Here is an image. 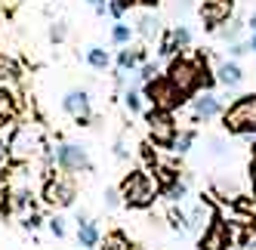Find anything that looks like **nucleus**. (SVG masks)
Returning <instances> with one entry per match:
<instances>
[{
  "label": "nucleus",
  "instance_id": "f257e3e1",
  "mask_svg": "<svg viewBox=\"0 0 256 250\" xmlns=\"http://www.w3.org/2000/svg\"><path fill=\"white\" fill-rule=\"evenodd\" d=\"M120 198H124V204L130 207V210H145V207H152L154 201H158V192H160V186H158V180H152L145 170H130L120 180Z\"/></svg>",
  "mask_w": 256,
  "mask_h": 250
},
{
  "label": "nucleus",
  "instance_id": "f03ea898",
  "mask_svg": "<svg viewBox=\"0 0 256 250\" xmlns=\"http://www.w3.org/2000/svg\"><path fill=\"white\" fill-rule=\"evenodd\" d=\"M222 130L234 136H256V93L238 96L222 112Z\"/></svg>",
  "mask_w": 256,
  "mask_h": 250
},
{
  "label": "nucleus",
  "instance_id": "7ed1b4c3",
  "mask_svg": "<svg viewBox=\"0 0 256 250\" xmlns=\"http://www.w3.org/2000/svg\"><path fill=\"white\" fill-rule=\"evenodd\" d=\"M142 96L148 99L152 108H160V112H176L188 102V96L179 90V86L167 78V74H158L154 80H148L142 86Z\"/></svg>",
  "mask_w": 256,
  "mask_h": 250
},
{
  "label": "nucleus",
  "instance_id": "20e7f679",
  "mask_svg": "<svg viewBox=\"0 0 256 250\" xmlns=\"http://www.w3.org/2000/svg\"><path fill=\"white\" fill-rule=\"evenodd\" d=\"M200 71H204V62H200V52L192 59V56H173L170 59V68H167V78L179 86L188 99L200 90Z\"/></svg>",
  "mask_w": 256,
  "mask_h": 250
},
{
  "label": "nucleus",
  "instance_id": "39448f33",
  "mask_svg": "<svg viewBox=\"0 0 256 250\" xmlns=\"http://www.w3.org/2000/svg\"><path fill=\"white\" fill-rule=\"evenodd\" d=\"M145 124H148V139L160 148H173V142L179 136V124L173 118V112H160V108H148L145 112Z\"/></svg>",
  "mask_w": 256,
  "mask_h": 250
},
{
  "label": "nucleus",
  "instance_id": "423d86ee",
  "mask_svg": "<svg viewBox=\"0 0 256 250\" xmlns=\"http://www.w3.org/2000/svg\"><path fill=\"white\" fill-rule=\"evenodd\" d=\"M40 198L52 210H65V207L74 204L78 186H74V180H68V176H50V180L44 182V194H40Z\"/></svg>",
  "mask_w": 256,
  "mask_h": 250
},
{
  "label": "nucleus",
  "instance_id": "0eeeda50",
  "mask_svg": "<svg viewBox=\"0 0 256 250\" xmlns=\"http://www.w3.org/2000/svg\"><path fill=\"white\" fill-rule=\"evenodd\" d=\"M228 247H234V232L222 216L213 213L207 228L200 232V238H198V250H228Z\"/></svg>",
  "mask_w": 256,
  "mask_h": 250
},
{
  "label": "nucleus",
  "instance_id": "6e6552de",
  "mask_svg": "<svg viewBox=\"0 0 256 250\" xmlns=\"http://www.w3.org/2000/svg\"><path fill=\"white\" fill-rule=\"evenodd\" d=\"M52 160L56 167L65 173H93V160H90L84 146H74V142H62V146L52 152Z\"/></svg>",
  "mask_w": 256,
  "mask_h": 250
},
{
  "label": "nucleus",
  "instance_id": "1a4fd4ad",
  "mask_svg": "<svg viewBox=\"0 0 256 250\" xmlns=\"http://www.w3.org/2000/svg\"><path fill=\"white\" fill-rule=\"evenodd\" d=\"M198 12H200V22H204V31L216 34L234 16V0H204Z\"/></svg>",
  "mask_w": 256,
  "mask_h": 250
},
{
  "label": "nucleus",
  "instance_id": "9d476101",
  "mask_svg": "<svg viewBox=\"0 0 256 250\" xmlns=\"http://www.w3.org/2000/svg\"><path fill=\"white\" fill-rule=\"evenodd\" d=\"M192 102V124H200V120H213L219 118L226 108H222V99H219L213 90H198V96L188 99Z\"/></svg>",
  "mask_w": 256,
  "mask_h": 250
},
{
  "label": "nucleus",
  "instance_id": "9b49d317",
  "mask_svg": "<svg viewBox=\"0 0 256 250\" xmlns=\"http://www.w3.org/2000/svg\"><path fill=\"white\" fill-rule=\"evenodd\" d=\"M62 108L78 120V127H90V120H93V102H90L86 90H68L62 96Z\"/></svg>",
  "mask_w": 256,
  "mask_h": 250
},
{
  "label": "nucleus",
  "instance_id": "f8f14e48",
  "mask_svg": "<svg viewBox=\"0 0 256 250\" xmlns=\"http://www.w3.org/2000/svg\"><path fill=\"white\" fill-rule=\"evenodd\" d=\"M38 148H40V142H38V136H34L31 127H19L12 133V139H10V158L19 160V164H25Z\"/></svg>",
  "mask_w": 256,
  "mask_h": 250
},
{
  "label": "nucleus",
  "instance_id": "ddd939ff",
  "mask_svg": "<svg viewBox=\"0 0 256 250\" xmlns=\"http://www.w3.org/2000/svg\"><path fill=\"white\" fill-rule=\"evenodd\" d=\"M216 80L222 86H228V90H234V86L244 84V68L238 65V59H226L216 65Z\"/></svg>",
  "mask_w": 256,
  "mask_h": 250
},
{
  "label": "nucleus",
  "instance_id": "4468645a",
  "mask_svg": "<svg viewBox=\"0 0 256 250\" xmlns=\"http://www.w3.org/2000/svg\"><path fill=\"white\" fill-rule=\"evenodd\" d=\"M142 62H148V50H145V46H136V50L124 46V50L118 52V71H133V68H139Z\"/></svg>",
  "mask_w": 256,
  "mask_h": 250
},
{
  "label": "nucleus",
  "instance_id": "2eb2a0df",
  "mask_svg": "<svg viewBox=\"0 0 256 250\" xmlns=\"http://www.w3.org/2000/svg\"><path fill=\"white\" fill-rule=\"evenodd\" d=\"M133 28H136V34H139V38H142L145 44H152L154 38H160V19H158L154 12H145V16H139Z\"/></svg>",
  "mask_w": 256,
  "mask_h": 250
},
{
  "label": "nucleus",
  "instance_id": "dca6fc26",
  "mask_svg": "<svg viewBox=\"0 0 256 250\" xmlns=\"http://www.w3.org/2000/svg\"><path fill=\"white\" fill-rule=\"evenodd\" d=\"M99 241H102V235H99L96 220H84V222H78V244H80L84 250H96Z\"/></svg>",
  "mask_w": 256,
  "mask_h": 250
},
{
  "label": "nucleus",
  "instance_id": "f3484780",
  "mask_svg": "<svg viewBox=\"0 0 256 250\" xmlns=\"http://www.w3.org/2000/svg\"><path fill=\"white\" fill-rule=\"evenodd\" d=\"M244 31H247V22L244 19H238V16H232V19L219 28V40H226V44H234V40H241L244 38Z\"/></svg>",
  "mask_w": 256,
  "mask_h": 250
},
{
  "label": "nucleus",
  "instance_id": "a211bd4d",
  "mask_svg": "<svg viewBox=\"0 0 256 250\" xmlns=\"http://www.w3.org/2000/svg\"><path fill=\"white\" fill-rule=\"evenodd\" d=\"M96 250H133V244H130V238H126L120 228H114V232H108V235L99 241Z\"/></svg>",
  "mask_w": 256,
  "mask_h": 250
},
{
  "label": "nucleus",
  "instance_id": "6ab92c4d",
  "mask_svg": "<svg viewBox=\"0 0 256 250\" xmlns=\"http://www.w3.org/2000/svg\"><path fill=\"white\" fill-rule=\"evenodd\" d=\"M86 65L93 68V71H105L108 65H112V56H108V50L105 46H86Z\"/></svg>",
  "mask_w": 256,
  "mask_h": 250
},
{
  "label": "nucleus",
  "instance_id": "aec40b11",
  "mask_svg": "<svg viewBox=\"0 0 256 250\" xmlns=\"http://www.w3.org/2000/svg\"><path fill=\"white\" fill-rule=\"evenodd\" d=\"M154 180H158L160 192H167L173 182H179V170L170 167V164H158V160H154Z\"/></svg>",
  "mask_w": 256,
  "mask_h": 250
},
{
  "label": "nucleus",
  "instance_id": "412c9836",
  "mask_svg": "<svg viewBox=\"0 0 256 250\" xmlns=\"http://www.w3.org/2000/svg\"><path fill=\"white\" fill-rule=\"evenodd\" d=\"M210 216V204L207 201H200V204H194L192 210H188V232H200V228H207L204 226V220Z\"/></svg>",
  "mask_w": 256,
  "mask_h": 250
},
{
  "label": "nucleus",
  "instance_id": "4be33fe9",
  "mask_svg": "<svg viewBox=\"0 0 256 250\" xmlns=\"http://www.w3.org/2000/svg\"><path fill=\"white\" fill-rule=\"evenodd\" d=\"M170 38H173V50H176V56H179V52H186L192 46V28L188 25H176L170 31Z\"/></svg>",
  "mask_w": 256,
  "mask_h": 250
},
{
  "label": "nucleus",
  "instance_id": "5701e85b",
  "mask_svg": "<svg viewBox=\"0 0 256 250\" xmlns=\"http://www.w3.org/2000/svg\"><path fill=\"white\" fill-rule=\"evenodd\" d=\"M133 34H136V28H133V25L114 22V25H112V44H114V46H130Z\"/></svg>",
  "mask_w": 256,
  "mask_h": 250
},
{
  "label": "nucleus",
  "instance_id": "b1692460",
  "mask_svg": "<svg viewBox=\"0 0 256 250\" xmlns=\"http://www.w3.org/2000/svg\"><path fill=\"white\" fill-rule=\"evenodd\" d=\"M167 222H170L173 232H188V213L179 210V204H170V210H167Z\"/></svg>",
  "mask_w": 256,
  "mask_h": 250
},
{
  "label": "nucleus",
  "instance_id": "393cba45",
  "mask_svg": "<svg viewBox=\"0 0 256 250\" xmlns=\"http://www.w3.org/2000/svg\"><path fill=\"white\" fill-rule=\"evenodd\" d=\"M194 139H198L194 130H182V133L176 136V142H173V148H170V152H176V154H188L192 146H194Z\"/></svg>",
  "mask_w": 256,
  "mask_h": 250
},
{
  "label": "nucleus",
  "instance_id": "a878e982",
  "mask_svg": "<svg viewBox=\"0 0 256 250\" xmlns=\"http://www.w3.org/2000/svg\"><path fill=\"white\" fill-rule=\"evenodd\" d=\"M186 194H188V180H179V182H173L167 192H164V198H167L170 204H182Z\"/></svg>",
  "mask_w": 256,
  "mask_h": 250
},
{
  "label": "nucleus",
  "instance_id": "bb28decb",
  "mask_svg": "<svg viewBox=\"0 0 256 250\" xmlns=\"http://www.w3.org/2000/svg\"><path fill=\"white\" fill-rule=\"evenodd\" d=\"M136 4V0H108V16H112L114 22H120L124 16H126V10H130Z\"/></svg>",
  "mask_w": 256,
  "mask_h": 250
},
{
  "label": "nucleus",
  "instance_id": "cd10ccee",
  "mask_svg": "<svg viewBox=\"0 0 256 250\" xmlns=\"http://www.w3.org/2000/svg\"><path fill=\"white\" fill-rule=\"evenodd\" d=\"M16 114V96L10 90H0V120H6Z\"/></svg>",
  "mask_w": 256,
  "mask_h": 250
},
{
  "label": "nucleus",
  "instance_id": "c85d7f7f",
  "mask_svg": "<svg viewBox=\"0 0 256 250\" xmlns=\"http://www.w3.org/2000/svg\"><path fill=\"white\" fill-rule=\"evenodd\" d=\"M142 99H145V96H142L139 90H126V93H124V105H126V108H130L133 114L142 112Z\"/></svg>",
  "mask_w": 256,
  "mask_h": 250
},
{
  "label": "nucleus",
  "instance_id": "c756f323",
  "mask_svg": "<svg viewBox=\"0 0 256 250\" xmlns=\"http://www.w3.org/2000/svg\"><path fill=\"white\" fill-rule=\"evenodd\" d=\"M158 74H160V71H158V62H142V65H139V80H142V84L154 80Z\"/></svg>",
  "mask_w": 256,
  "mask_h": 250
},
{
  "label": "nucleus",
  "instance_id": "7c9ffc66",
  "mask_svg": "<svg viewBox=\"0 0 256 250\" xmlns=\"http://www.w3.org/2000/svg\"><path fill=\"white\" fill-rule=\"evenodd\" d=\"M207 152H210V158H226V152H228V146H226V142L222 139H219V136H210L207 139Z\"/></svg>",
  "mask_w": 256,
  "mask_h": 250
},
{
  "label": "nucleus",
  "instance_id": "2f4dec72",
  "mask_svg": "<svg viewBox=\"0 0 256 250\" xmlns=\"http://www.w3.org/2000/svg\"><path fill=\"white\" fill-rule=\"evenodd\" d=\"M65 38H68V25H65V22H52V25H50V40H52V44H62Z\"/></svg>",
  "mask_w": 256,
  "mask_h": 250
},
{
  "label": "nucleus",
  "instance_id": "473e14b6",
  "mask_svg": "<svg viewBox=\"0 0 256 250\" xmlns=\"http://www.w3.org/2000/svg\"><path fill=\"white\" fill-rule=\"evenodd\" d=\"M40 226H44V216H40V213H28V216L22 220V228H25V232H38Z\"/></svg>",
  "mask_w": 256,
  "mask_h": 250
},
{
  "label": "nucleus",
  "instance_id": "72a5a7b5",
  "mask_svg": "<svg viewBox=\"0 0 256 250\" xmlns=\"http://www.w3.org/2000/svg\"><path fill=\"white\" fill-rule=\"evenodd\" d=\"M105 207H120L124 204V198H120V188H105Z\"/></svg>",
  "mask_w": 256,
  "mask_h": 250
},
{
  "label": "nucleus",
  "instance_id": "f704fd0d",
  "mask_svg": "<svg viewBox=\"0 0 256 250\" xmlns=\"http://www.w3.org/2000/svg\"><path fill=\"white\" fill-rule=\"evenodd\" d=\"M46 226H50V232H52L56 238H65V220H62V216H50Z\"/></svg>",
  "mask_w": 256,
  "mask_h": 250
},
{
  "label": "nucleus",
  "instance_id": "c9c22d12",
  "mask_svg": "<svg viewBox=\"0 0 256 250\" xmlns=\"http://www.w3.org/2000/svg\"><path fill=\"white\" fill-rule=\"evenodd\" d=\"M244 52H250L247 40H234V44H228V56H232V59H241Z\"/></svg>",
  "mask_w": 256,
  "mask_h": 250
},
{
  "label": "nucleus",
  "instance_id": "e433bc0d",
  "mask_svg": "<svg viewBox=\"0 0 256 250\" xmlns=\"http://www.w3.org/2000/svg\"><path fill=\"white\" fill-rule=\"evenodd\" d=\"M10 198H12V194H10V186L0 180V210H6V207H10Z\"/></svg>",
  "mask_w": 256,
  "mask_h": 250
},
{
  "label": "nucleus",
  "instance_id": "4c0bfd02",
  "mask_svg": "<svg viewBox=\"0 0 256 250\" xmlns=\"http://www.w3.org/2000/svg\"><path fill=\"white\" fill-rule=\"evenodd\" d=\"M6 160H10V142H4V139H0V167H4Z\"/></svg>",
  "mask_w": 256,
  "mask_h": 250
},
{
  "label": "nucleus",
  "instance_id": "58836bf2",
  "mask_svg": "<svg viewBox=\"0 0 256 250\" xmlns=\"http://www.w3.org/2000/svg\"><path fill=\"white\" fill-rule=\"evenodd\" d=\"M114 158H118V160H126V158H130V152L124 148V142H114Z\"/></svg>",
  "mask_w": 256,
  "mask_h": 250
},
{
  "label": "nucleus",
  "instance_id": "ea45409f",
  "mask_svg": "<svg viewBox=\"0 0 256 250\" xmlns=\"http://www.w3.org/2000/svg\"><path fill=\"white\" fill-rule=\"evenodd\" d=\"M247 31L256 34V12H250V19H247Z\"/></svg>",
  "mask_w": 256,
  "mask_h": 250
},
{
  "label": "nucleus",
  "instance_id": "a19ab883",
  "mask_svg": "<svg viewBox=\"0 0 256 250\" xmlns=\"http://www.w3.org/2000/svg\"><path fill=\"white\" fill-rule=\"evenodd\" d=\"M247 46H250V52H256V34H253V38L247 40Z\"/></svg>",
  "mask_w": 256,
  "mask_h": 250
},
{
  "label": "nucleus",
  "instance_id": "79ce46f5",
  "mask_svg": "<svg viewBox=\"0 0 256 250\" xmlns=\"http://www.w3.org/2000/svg\"><path fill=\"white\" fill-rule=\"evenodd\" d=\"M250 180H253V194H256V164H253V176H250Z\"/></svg>",
  "mask_w": 256,
  "mask_h": 250
},
{
  "label": "nucleus",
  "instance_id": "37998d69",
  "mask_svg": "<svg viewBox=\"0 0 256 250\" xmlns=\"http://www.w3.org/2000/svg\"><path fill=\"white\" fill-rule=\"evenodd\" d=\"M86 4H90V6H93V10H96V6H99V0H86Z\"/></svg>",
  "mask_w": 256,
  "mask_h": 250
},
{
  "label": "nucleus",
  "instance_id": "c03bdc74",
  "mask_svg": "<svg viewBox=\"0 0 256 250\" xmlns=\"http://www.w3.org/2000/svg\"><path fill=\"white\" fill-rule=\"evenodd\" d=\"M228 250H244V247H228Z\"/></svg>",
  "mask_w": 256,
  "mask_h": 250
},
{
  "label": "nucleus",
  "instance_id": "a18cd8bd",
  "mask_svg": "<svg viewBox=\"0 0 256 250\" xmlns=\"http://www.w3.org/2000/svg\"><path fill=\"white\" fill-rule=\"evenodd\" d=\"M80 250H84V247H80Z\"/></svg>",
  "mask_w": 256,
  "mask_h": 250
}]
</instances>
